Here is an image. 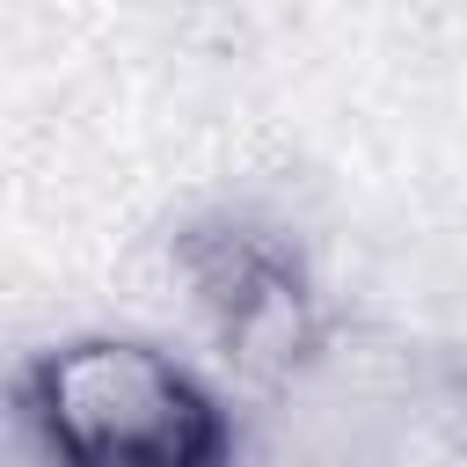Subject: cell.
Returning a JSON list of instances; mask_svg holds the SVG:
<instances>
[{
	"mask_svg": "<svg viewBox=\"0 0 467 467\" xmlns=\"http://www.w3.org/2000/svg\"><path fill=\"white\" fill-rule=\"evenodd\" d=\"M29 431L51 467H226V416L153 343L80 336L29 365Z\"/></svg>",
	"mask_w": 467,
	"mask_h": 467,
	"instance_id": "1",
	"label": "cell"
},
{
	"mask_svg": "<svg viewBox=\"0 0 467 467\" xmlns=\"http://www.w3.org/2000/svg\"><path fill=\"white\" fill-rule=\"evenodd\" d=\"M190 277H197V299L204 314L219 321V343L241 372L270 379V372H292L314 343V306H306V285L299 270L255 241V234H204L190 241Z\"/></svg>",
	"mask_w": 467,
	"mask_h": 467,
	"instance_id": "2",
	"label": "cell"
}]
</instances>
